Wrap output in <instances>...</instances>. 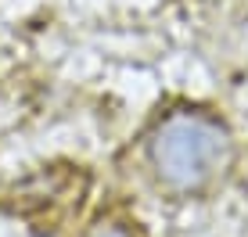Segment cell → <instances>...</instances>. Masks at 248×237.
Instances as JSON below:
<instances>
[{"mask_svg": "<svg viewBox=\"0 0 248 237\" xmlns=\"http://www.w3.org/2000/svg\"><path fill=\"white\" fill-rule=\"evenodd\" d=\"M140 155L162 191L202 194L234 162V133L209 108L173 104L144 130Z\"/></svg>", "mask_w": 248, "mask_h": 237, "instance_id": "6da1fadb", "label": "cell"}, {"mask_svg": "<svg viewBox=\"0 0 248 237\" xmlns=\"http://www.w3.org/2000/svg\"><path fill=\"white\" fill-rule=\"evenodd\" d=\"M83 237H140L133 230V223H126V219H101L97 226H90Z\"/></svg>", "mask_w": 248, "mask_h": 237, "instance_id": "7a4b0ae2", "label": "cell"}]
</instances>
